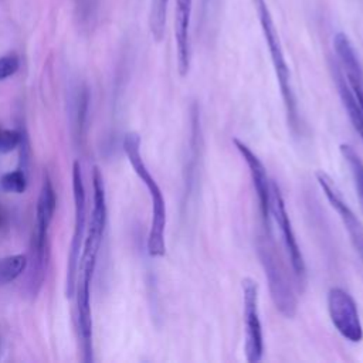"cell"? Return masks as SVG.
<instances>
[{
	"instance_id": "cell-1",
	"label": "cell",
	"mask_w": 363,
	"mask_h": 363,
	"mask_svg": "<svg viewBox=\"0 0 363 363\" xmlns=\"http://www.w3.org/2000/svg\"><path fill=\"white\" fill-rule=\"evenodd\" d=\"M255 248L277 311L284 318L292 319L298 309V298L294 285L295 275L289 271L284 255L278 250L271 228H261L255 238Z\"/></svg>"
},
{
	"instance_id": "cell-2",
	"label": "cell",
	"mask_w": 363,
	"mask_h": 363,
	"mask_svg": "<svg viewBox=\"0 0 363 363\" xmlns=\"http://www.w3.org/2000/svg\"><path fill=\"white\" fill-rule=\"evenodd\" d=\"M123 150L128 156L130 166L133 167L142 183L146 186L150 196L152 220L147 234V252L153 258L163 257L166 254V201L157 182L143 162L140 153V136L136 132L126 133L123 139Z\"/></svg>"
},
{
	"instance_id": "cell-3",
	"label": "cell",
	"mask_w": 363,
	"mask_h": 363,
	"mask_svg": "<svg viewBox=\"0 0 363 363\" xmlns=\"http://www.w3.org/2000/svg\"><path fill=\"white\" fill-rule=\"evenodd\" d=\"M252 4L255 7V11L258 14L261 31L265 40V44L269 51L271 62L274 67V72L277 77V82L279 86V92L284 101L288 123L292 129H296L299 126V115H298V104L295 98V92L291 82V72L288 62L285 60V54L281 45V40L275 27V23L272 20L271 10L265 0H252Z\"/></svg>"
},
{
	"instance_id": "cell-4",
	"label": "cell",
	"mask_w": 363,
	"mask_h": 363,
	"mask_svg": "<svg viewBox=\"0 0 363 363\" xmlns=\"http://www.w3.org/2000/svg\"><path fill=\"white\" fill-rule=\"evenodd\" d=\"M92 187H94V207L91 214V221L88 227V234L84 242V251L79 259V278L92 279L94 269L96 265L98 251L102 242L105 224H106V197H105V184L102 174L98 167L94 169L92 174ZM78 269V271H79ZM77 277V278H78Z\"/></svg>"
},
{
	"instance_id": "cell-5",
	"label": "cell",
	"mask_w": 363,
	"mask_h": 363,
	"mask_svg": "<svg viewBox=\"0 0 363 363\" xmlns=\"http://www.w3.org/2000/svg\"><path fill=\"white\" fill-rule=\"evenodd\" d=\"M72 194H74V207H75V223L74 234L69 247L68 267H67V279H65V295L72 298L77 285V277L79 269V252L84 242L85 233V220H86V201H85V187L82 182V173L79 162H74L72 166Z\"/></svg>"
},
{
	"instance_id": "cell-6",
	"label": "cell",
	"mask_w": 363,
	"mask_h": 363,
	"mask_svg": "<svg viewBox=\"0 0 363 363\" xmlns=\"http://www.w3.org/2000/svg\"><path fill=\"white\" fill-rule=\"evenodd\" d=\"M244 316V353L250 363H257L264 354V337L258 308V285L247 277L241 282Z\"/></svg>"
},
{
	"instance_id": "cell-7",
	"label": "cell",
	"mask_w": 363,
	"mask_h": 363,
	"mask_svg": "<svg viewBox=\"0 0 363 363\" xmlns=\"http://www.w3.org/2000/svg\"><path fill=\"white\" fill-rule=\"evenodd\" d=\"M328 313L332 325L342 337L352 343H359L363 339V325L353 296L340 286H333L326 298Z\"/></svg>"
},
{
	"instance_id": "cell-8",
	"label": "cell",
	"mask_w": 363,
	"mask_h": 363,
	"mask_svg": "<svg viewBox=\"0 0 363 363\" xmlns=\"http://www.w3.org/2000/svg\"><path fill=\"white\" fill-rule=\"evenodd\" d=\"M271 220L275 221L281 231L282 237V244L285 247L286 258L291 264V269L295 275V279L298 284H305L306 279V265L303 255L301 252L296 235L294 233L286 207H285V200L282 197L279 186L272 180L271 184Z\"/></svg>"
},
{
	"instance_id": "cell-9",
	"label": "cell",
	"mask_w": 363,
	"mask_h": 363,
	"mask_svg": "<svg viewBox=\"0 0 363 363\" xmlns=\"http://www.w3.org/2000/svg\"><path fill=\"white\" fill-rule=\"evenodd\" d=\"M316 182H318L320 190L323 191L325 197L328 199L329 204L332 206V208L337 213L354 251L363 261V224H362V221L357 218V216L354 214V211L352 210L349 203L345 200L342 191L339 190V187L336 186V183L332 180V177L328 173H325L323 170L316 172Z\"/></svg>"
},
{
	"instance_id": "cell-10",
	"label": "cell",
	"mask_w": 363,
	"mask_h": 363,
	"mask_svg": "<svg viewBox=\"0 0 363 363\" xmlns=\"http://www.w3.org/2000/svg\"><path fill=\"white\" fill-rule=\"evenodd\" d=\"M233 143L248 167L250 177H251L252 186H254V190L257 194V200H258L261 224L265 228H271V184H272V180H269L267 169H265L264 163L261 162V159L251 150V147L247 143H244L238 138H234Z\"/></svg>"
},
{
	"instance_id": "cell-11",
	"label": "cell",
	"mask_w": 363,
	"mask_h": 363,
	"mask_svg": "<svg viewBox=\"0 0 363 363\" xmlns=\"http://www.w3.org/2000/svg\"><path fill=\"white\" fill-rule=\"evenodd\" d=\"M333 47L337 57V64L346 78V82L353 96L363 108V67L359 55L345 33H337L333 37Z\"/></svg>"
},
{
	"instance_id": "cell-12",
	"label": "cell",
	"mask_w": 363,
	"mask_h": 363,
	"mask_svg": "<svg viewBox=\"0 0 363 363\" xmlns=\"http://www.w3.org/2000/svg\"><path fill=\"white\" fill-rule=\"evenodd\" d=\"M174 38L177 54V69L182 77L187 75L191 60L190 23L193 0H174Z\"/></svg>"
},
{
	"instance_id": "cell-13",
	"label": "cell",
	"mask_w": 363,
	"mask_h": 363,
	"mask_svg": "<svg viewBox=\"0 0 363 363\" xmlns=\"http://www.w3.org/2000/svg\"><path fill=\"white\" fill-rule=\"evenodd\" d=\"M48 254V237L34 233L30 247V259L27 262V289L33 296H35L43 286L44 277L47 274Z\"/></svg>"
},
{
	"instance_id": "cell-14",
	"label": "cell",
	"mask_w": 363,
	"mask_h": 363,
	"mask_svg": "<svg viewBox=\"0 0 363 363\" xmlns=\"http://www.w3.org/2000/svg\"><path fill=\"white\" fill-rule=\"evenodd\" d=\"M77 303H78V328L84 350V362H92V318H91V299L89 285L91 281L77 278Z\"/></svg>"
},
{
	"instance_id": "cell-15",
	"label": "cell",
	"mask_w": 363,
	"mask_h": 363,
	"mask_svg": "<svg viewBox=\"0 0 363 363\" xmlns=\"http://www.w3.org/2000/svg\"><path fill=\"white\" fill-rule=\"evenodd\" d=\"M330 72H332V77H333V81H335V85L337 88V92H339V96H340V101H342V105L349 116V121L350 123L353 125L354 130L359 133L360 139L363 140V108L359 105V102L356 101V98L353 96L347 82H346V78L337 64V61H333L330 60Z\"/></svg>"
},
{
	"instance_id": "cell-16",
	"label": "cell",
	"mask_w": 363,
	"mask_h": 363,
	"mask_svg": "<svg viewBox=\"0 0 363 363\" xmlns=\"http://www.w3.org/2000/svg\"><path fill=\"white\" fill-rule=\"evenodd\" d=\"M55 206H57L55 191H54V187H52V183H51L48 174H45L44 180H43V186H41L40 197L37 201L35 231L48 234V228H50V224L54 217Z\"/></svg>"
},
{
	"instance_id": "cell-17",
	"label": "cell",
	"mask_w": 363,
	"mask_h": 363,
	"mask_svg": "<svg viewBox=\"0 0 363 363\" xmlns=\"http://www.w3.org/2000/svg\"><path fill=\"white\" fill-rule=\"evenodd\" d=\"M340 155L345 159L347 167L350 169V173H352V177L354 182V187L357 191V197L363 207V160L349 143L340 145Z\"/></svg>"
},
{
	"instance_id": "cell-18",
	"label": "cell",
	"mask_w": 363,
	"mask_h": 363,
	"mask_svg": "<svg viewBox=\"0 0 363 363\" xmlns=\"http://www.w3.org/2000/svg\"><path fill=\"white\" fill-rule=\"evenodd\" d=\"M169 0H150L149 10V28L155 41H162L166 30Z\"/></svg>"
},
{
	"instance_id": "cell-19",
	"label": "cell",
	"mask_w": 363,
	"mask_h": 363,
	"mask_svg": "<svg viewBox=\"0 0 363 363\" xmlns=\"http://www.w3.org/2000/svg\"><path fill=\"white\" fill-rule=\"evenodd\" d=\"M28 257L24 254L9 255L0 259V286L14 281L27 268Z\"/></svg>"
},
{
	"instance_id": "cell-20",
	"label": "cell",
	"mask_w": 363,
	"mask_h": 363,
	"mask_svg": "<svg viewBox=\"0 0 363 363\" xmlns=\"http://www.w3.org/2000/svg\"><path fill=\"white\" fill-rule=\"evenodd\" d=\"M0 186L4 191L11 193H23L27 189V174L26 170L17 169L13 172H9L1 176Z\"/></svg>"
},
{
	"instance_id": "cell-21",
	"label": "cell",
	"mask_w": 363,
	"mask_h": 363,
	"mask_svg": "<svg viewBox=\"0 0 363 363\" xmlns=\"http://www.w3.org/2000/svg\"><path fill=\"white\" fill-rule=\"evenodd\" d=\"M21 140V133L13 129L0 128V153H9L14 150Z\"/></svg>"
},
{
	"instance_id": "cell-22",
	"label": "cell",
	"mask_w": 363,
	"mask_h": 363,
	"mask_svg": "<svg viewBox=\"0 0 363 363\" xmlns=\"http://www.w3.org/2000/svg\"><path fill=\"white\" fill-rule=\"evenodd\" d=\"M20 60L16 54H7L0 57V81L14 75L18 71Z\"/></svg>"
},
{
	"instance_id": "cell-23",
	"label": "cell",
	"mask_w": 363,
	"mask_h": 363,
	"mask_svg": "<svg viewBox=\"0 0 363 363\" xmlns=\"http://www.w3.org/2000/svg\"><path fill=\"white\" fill-rule=\"evenodd\" d=\"M88 101H89L88 91L84 89V91L79 94L78 111H77V126H78L79 133H81L82 128L85 126V119H86V112H88Z\"/></svg>"
}]
</instances>
